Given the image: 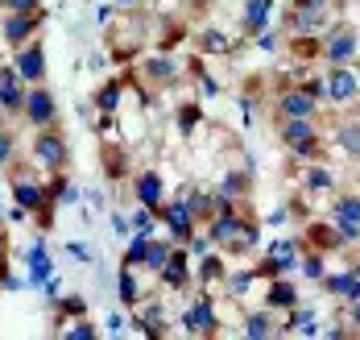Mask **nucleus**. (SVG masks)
Listing matches in <instances>:
<instances>
[{"instance_id": "obj_40", "label": "nucleus", "mask_w": 360, "mask_h": 340, "mask_svg": "<svg viewBox=\"0 0 360 340\" xmlns=\"http://www.w3.org/2000/svg\"><path fill=\"white\" fill-rule=\"evenodd\" d=\"M0 274H4V237H0Z\"/></svg>"}, {"instance_id": "obj_4", "label": "nucleus", "mask_w": 360, "mask_h": 340, "mask_svg": "<svg viewBox=\"0 0 360 340\" xmlns=\"http://www.w3.org/2000/svg\"><path fill=\"white\" fill-rule=\"evenodd\" d=\"M352 50H356V38H352V30L335 25V30L327 34V58H331V63H348V58H352Z\"/></svg>"}, {"instance_id": "obj_16", "label": "nucleus", "mask_w": 360, "mask_h": 340, "mask_svg": "<svg viewBox=\"0 0 360 340\" xmlns=\"http://www.w3.org/2000/svg\"><path fill=\"white\" fill-rule=\"evenodd\" d=\"M282 108H286V116H311L315 100H311L307 92H290L286 100H282Z\"/></svg>"}, {"instance_id": "obj_18", "label": "nucleus", "mask_w": 360, "mask_h": 340, "mask_svg": "<svg viewBox=\"0 0 360 340\" xmlns=\"http://www.w3.org/2000/svg\"><path fill=\"white\" fill-rule=\"evenodd\" d=\"M335 220L340 225H360V199H340L335 203Z\"/></svg>"}, {"instance_id": "obj_10", "label": "nucleus", "mask_w": 360, "mask_h": 340, "mask_svg": "<svg viewBox=\"0 0 360 340\" xmlns=\"http://www.w3.org/2000/svg\"><path fill=\"white\" fill-rule=\"evenodd\" d=\"M0 104L4 108H25V92L17 71H0Z\"/></svg>"}, {"instance_id": "obj_5", "label": "nucleus", "mask_w": 360, "mask_h": 340, "mask_svg": "<svg viewBox=\"0 0 360 340\" xmlns=\"http://www.w3.org/2000/svg\"><path fill=\"white\" fill-rule=\"evenodd\" d=\"M282 133H286V141L294 146V150H302V153H311V150H315V129L307 125V116H290Z\"/></svg>"}, {"instance_id": "obj_36", "label": "nucleus", "mask_w": 360, "mask_h": 340, "mask_svg": "<svg viewBox=\"0 0 360 340\" xmlns=\"http://www.w3.org/2000/svg\"><path fill=\"white\" fill-rule=\"evenodd\" d=\"M307 274H311V278H323V265H319V258H311V262H307Z\"/></svg>"}, {"instance_id": "obj_2", "label": "nucleus", "mask_w": 360, "mask_h": 340, "mask_svg": "<svg viewBox=\"0 0 360 340\" xmlns=\"http://www.w3.org/2000/svg\"><path fill=\"white\" fill-rule=\"evenodd\" d=\"M323 92H327V96H331V100H335V104H348V100H352V96H356V92H360V79L352 75L348 67H335V71L327 75Z\"/></svg>"}, {"instance_id": "obj_15", "label": "nucleus", "mask_w": 360, "mask_h": 340, "mask_svg": "<svg viewBox=\"0 0 360 340\" xmlns=\"http://www.w3.org/2000/svg\"><path fill=\"white\" fill-rule=\"evenodd\" d=\"M269 8H274V0H249V8H245V25H249L252 34H257V30L265 25Z\"/></svg>"}, {"instance_id": "obj_32", "label": "nucleus", "mask_w": 360, "mask_h": 340, "mask_svg": "<svg viewBox=\"0 0 360 340\" xmlns=\"http://www.w3.org/2000/svg\"><path fill=\"white\" fill-rule=\"evenodd\" d=\"M133 225H137V232H145V237H149V228H153V220H149V212H137V220H133Z\"/></svg>"}, {"instance_id": "obj_1", "label": "nucleus", "mask_w": 360, "mask_h": 340, "mask_svg": "<svg viewBox=\"0 0 360 340\" xmlns=\"http://www.w3.org/2000/svg\"><path fill=\"white\" fill-rule=\"evenodd\" d=\"M212 241H219V245H232V249H249L252 241H257V232H252L249 225H240L236 216H219L216 228H212Z\"/></svg>"}, {"instance_id": "obj_23", "label": "nucleus", "mask_w": 360, "mask_h": 340, "mask_svg": "<svg viewBox=\"0 0 360 340\" xmlns=\"http://www.w3.org/2000/svg\"><path fill=\"white\" fill-rule=\"evenodd\" d=\"M340 146L360 158V125H344V129H340Z\"/></svg>"}, {"instance_id": "obj_41", "label": "nucleus", "mask_w": 360, "mask_h": 340, "mask_svg": "<svg viewBox=\"0 0 360 340\" xmlns=\"http://www.w3.org/2000/svg\"><path fill=\"white\" fill-rule=\"evenodd\" d=\"M352 320H356V324H360V299H356V307H352Z\"/></svg>"}, {"instance_id": "obj_35", "label": "nucleus", "mask_w": 360, "mask_h": 340, "mask_svg": "<svg viewBox=\"0 0 360 340\" xmlns=\"http://www.w3.org/2000/svg\"><path fill=\"white\" fill-rule=\"evenodd\" d=\"M203 46H207V50H224V46H228V42L219 38V34H207V38H203Z\"/></svg>"}, {"instance_id": "obj_27", "label": "nucleus", "mask_w": 360, "mask_h": 340, "mask_svg": "<svg viewBox=\"0 0 360 340\" xmlns=\"http://www.w3.org/2000/svg\"><path fill=\"white\" fill-rule=\"evenodd\" d=\"M116 100H120V87H104L100 92V108H116Z\"/></svg>"}, {"instance_id": "obj_37", "label": "nucleus", "mask_w": 360, "mask_h": 340, "mask_svg": "<svg viewBox=\"0 0 360 340\" xmlns=\"http://www.w3.org/2000/svg\"><path fill=\"white\" fill-rule=\"evenodd\" d=\"M108 332H112V336H120V332H124V320H120V315H112V320H108Z\"/></svg>"}, {"instance_id": "obj_38", "label": "nucleus", "mask_w": 360, "mask_h": 340, "mask_svg": "<svg viewBox=\"0 0 360 340\" xmlns=\"http://www.w3.org/2000/svg\"><path fill=\"white\" fill-rule=\"evenodd\" d=\"M203 278H207V282H212V278H219V262H207V265H203Z\"/></svg>"}, {"instance_id": "obj_31", "label": "nucleus", "mask_w": 360, "mask_h": 340, "mask_svg": "<svg viewBox=\"0 0 360 340\" xmlns=\"http://www.w3.org/2000/svg\"><path fill=\"white\" fill-rule=\"evenodd\" d=\"M249 282H252V274H236V278H232V295H245Z\"/></svg>"}, {"instance_id": "obj_7", "label": "nucleus", "mask_w": 360, "mask_h": 340, "mask_svg": "<svg viewBox=\"0 0 360 340\" xmlns=\"http://www.w3.org/2000/svg\"><path fill=\"white\" fill-rule=\"evenodd\" d=\"M25 116H30L34 125H50V120H54V96L41 92V87L30 92V96H25Z\"/></svg>"}, {"instance_id": "obj_19", "label": "nucleus", "mask_w": 360, "mask_h": 340, "mask_svg": "<svg viewBox=\"0 0 360 340\" xmlns=\"http://www.w3.org/2000/svg\"><path fill=\"white\" fill-rule=\"evenodd\" d=\"M166 258H170V249H166L162 241H149V249H145V262H141V265H149V270H162V265H166Z\"/></svg>"}, {"instance_id": "obj_14", "label": "nucleus", "mask_w": 360, "mask_h": 340, "mask_svg": "<svg viewBox=\"0 0 360 340\" xmlns=\"http://www.w3.org/2000/svg\"><path fill=\"white\" fill-rule=\"evenodd\" d=\"M162 278H166V287H186V258L170 253L166 265H162Z\"/></svg>"}, {"instance_id": "obj_39", "label": "nucleus", "mask_w": 360, "mask_h": 340, "mask_svg": "<svg viewBox=\"0 0 360 340\" xmlns=\"http://www.w3.org/2000/svg\"><path fill=\"white\" fill-rule=\"evenodd\" d=\"M8 153H13V141H8V137H0V162H8Z\"/></svg>"}, {"instance_id": "obj_17", "label": "nucleus", "mask_w": 360, "mask_h": 340, "mask_svg": "<svg viewBox=\"0 0 360 340\" xmlns=\"http://www.w3.org/2000/svg\"><path fill=\"white\" fill-rule=\"evenodd\" d=\"M13 191H17L21 208H41V199H46V195H41V187H37V183H25V179H21Z\"/></svg>"}, {"instance_id": "obj_28", "label": "nucleus", "mask_w": 360, "mask_h": 340, "mask_svg": "<svg viewBox=\"0 0 360 340\" xmlns=\"http://www.w3.org/2000/svg\"><path fill=\"white\" fill-rule=\"evenodd\" d=\"M13 13H37V0H4Z\"/></svg>"}, {"instance_id": "obj_42", "label": "nucleus", "mask_w": 360, "mask_h": 340, "mask_svg": "<svg viewBox=\"0 0 360 340\" xmlns=\"http://www.w3.org/2000/svg\"><path fill=\"white\" fill-rule=\"evenodd\" d=\"M116 4H137V0H116Z\"/></svg>"}, {"instance_id": "obj_20", "label": "nucleus", "mask_w": 360, "mask_h": 340, "mask_svg": "<svg viewBox=\"0 0 360 340\" xmlns=\"http://www.w3.org/2000/svg\"><path fill=\"white\" fill-rule=\"evenodd\" d=\"M141 299V291H137V278L129 274V265L120 270V303H137Z\"/></svg>"}, {"instance_id": "obj_34", "label": "nucleus", "mask_w": 360, "mask_h": 340, "mask_svg": "<svg viewBox=\"0 0 360 340\" xmlns=\"http://www.w3.org/2000/svg\"><path fill=\"white\" fill-rule=\"evenodd\" d=\"M340 237H344V241H356V237H360V225H340Z\"/></svg>"}, {"instance_id": "obj_26", "label": "nucleus", "mask_w": 360, "mask_h": 340, "mask_svg": "<svg viewBox=\"0 0 360 340\" xmlns=\"http://www.w3.org/2000/svg\"><path fill=\"white\" fill-rule=\"evenodd\" d=\"M186 208H191V216H207V212H212V199H207V195H191Z\"/></svg>"}, {"instance_id": "obj_11", "label": "nucleus", "mask_w": 360, "mask_h": 340, "mask_svg": "<svg viewBox=\"0 0 360 340\" xmlns=\"http://www.w3.org/2000/svg\"><path fill=\"white\" fill-rule=\"evenodd\" d=\"M166 225H170V232H174L179 241H186L191 228H195V216H191L186 203H170V208H166Z\"/></svg>"}, {"instance_id": "obj_8", "label": "nucleus", "mask_w": 360, "mask_h": 340, "mask_svg": "<svg viewBox=\"0 0 360 340\" xmlns=\"http://www.w3.org/2000/svg\"><path fill=\"white\" fill-rule=\"evenodd\" d=\"M34 30H37V17H34V13H13V17L4 21V42H13V46H25Z\"/></svg>"}, {"instance_id": "obj_21", "label": "nucleus", "mask_w": 360, "mask_h": 340, "mask_svg": "<svg viewBox=\"0 0 360 340\" xmlns=\"http://www.w3.org/2000/svg\"><path fill=\"white\" fill-rule=\"evenodd\" d=\"M269 332H274V324H269V315H249V324H245V336L261 340V336H269Z\"/></svg>"}, {"instance_id": "obj_25", "label": "nucleus", "mask_w": 360, "mask_h": 340, "mask_svg": "<svg viewBox=\"0 0 360 340\" xmlns=\"http://www.w3.org/2000/svg\"><path fill=\"white\" fill-rule=\"evenodd\" d=\"M67 336H71V340H96L100 332H96L91 324H83V320H79V324H71V328H67Z\"/></svg>"}, {"instance_id": "obj_13", "label": "nucleus", "mask_w": 360, "mask_h": 340, "mask_svg": "<svg viewBox=\"0 0 360 340\" xmlns=\"http://www.w3.org/2000/svg\"><path fill=\"white\" fill-rule=\"evenodd\" d=\"M137 199H141L145 208H158L162 203V179L158 175H141L137 179Z\"/></svg>"}, {"instance_id": "obj_12", "label": "nucleus", "mask_w": 360, "mask_h": 340, "mask_svg": "<svg viewBox=\"0 0 360 340\" xmlns=\"http://www.w3.org/2000/svg\"><path fill=\"white\" fill-rule=\"evenodd\" d=\"M46 278H50V253L37 241L34 249H30V287H46Z\"/></svg>"}, {"instance_id": "obj_6", "label": "nucleus", "mask_w": 360, "mask_h": 340, "mask_svg": "<svg viewBox=\"0 0 360 340\" xmlns=\"http://www.w3.org/2000/svg\"><path fill=\"white\" fill-rule=\"evenodd\" d=\"M186 332H195V336H212L216 332V311H212L207 299H199V307L186 311Z\"/></svg>"}, {"instance_id": "obj_30", "label": "nucleus", "mask_w": 360, "mask_h": 340, "mask_svg": "<svg viewBox=\"0 0 360 340\" xmlns=\"http://www.w3.org/2000/svg\"><path fill=\"white\" fill-rule=\"evenodd\" d=\"M307 183H311L315 191H319V187H331V175H327V170H311V179H307Z\"/></svg>"}, {"instance_id": "obj_29", "label": "nucleus", "mask_w": 360, "mask_h": 340, "mask_svg": "<svg viewBox=\"0 0 360 340\" xmlns=\"http://www.w3.org/2000/svg\"><path fill=\"white\" fill-rule=\"evenodd\" d=\"M149 71H153V79H170V75H174V63H162V58H158Z\"/></svg>"}, {"instance_id": "obj_9", "label": "nucleus", "mask_w": 360, "mask_h": 340, "mask_svg": "<svg viewBox=\"0 0 360 340\" xmlns=\"http://www.w3.org/2000/svg\"><path fill=\"white\" fill-rule=\"evenodd\" d=\"M17 75L30 79V83L46 75V54H41V46H25V50L17 54Z\"/></svg>"}, {"instance_id": "obj_3", "label": "nucleus", "mask_w": 360, "mask_h": 340, "mask_svg": "<svg viewBox=\"0 0 360 340\" xmlns=\"http://www.w3.org/2000/svg\"><path fill=\"white\" fill-rule=\"evenodd\" d=\"M34 158L41 166H50V170H58L63 162H67V141L63 137H54V133H41L34 141Z\"/></svg>"}, {"instance_id": "obj_33", "label": "nucleus", "mask_w": 360, "mask_h": 340, "mask_svg": "<svg viewBox=\"0 0 360 340\" xmlns=\"http://www.w3.org/2000/svg\"><path fill=\"white\" fill-rule=\"evenodd\" d=\"M79 199V191L75 187H58V203H75Z\"/></svg>"}, {"instance_id": "obj_22", "label": "nucleus", "mask_w": 360, "mask_h": 340, "mask_svg": "<svg viewBox=\"0 0 360 340\" xmlns=\"http://www.w3.org/2000/svg\"><path fill=\"white\" fill-rule=\"evenodd\" d=\"M145 249H149V237L137 232V241H133V245H129V253H124V265H141L145 262Z\"/></svg>"}, {"instance_id": "obj_24", "label": "nucleus", "mask_w": 360, "mask_h": 340, "mask_svg": "<svg viewBox=\"0 0 360 340\" xmlns=\"http://www.w3.org/2000/svg\"><path fill=\"white\" fill-rule=\"evenodd\" d=\"M269 303H274V307H290V303H294V291H290L286 282H278V287L269 291Z\"/></svg>"}]
</instances>
